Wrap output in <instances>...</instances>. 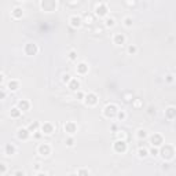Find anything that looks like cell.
<instances>
[{
  "label": "cell",
  "instance_id": "6da1fadb",
  "mask_svg": "<svg viewBox=\"0 0 176 176\" xmlns=\"http://www.w3.org/2000/svg\"><path fill=\"white\" fill-rule=\"evenodd\" d=\"M176 154V150L174 144H168V143H164L163 146L160 147V155L164 161H171L172 158L175 157Z\"/></svg>",
  "mask_w": 176,
  "mask_h": 176
},
{
  "label": "cell",
  "instance_id": "7a4b0ae2",
  "mask_svg": "<svg viewBox=\"0 0 176 176\" xmlns=\"http://www.w3.org/2000/svg\"><path fill=\"white\" fill-rule=\"evenodd\" d=\"M117 113H118V107L116 106L114 103H110V105H106V106L103 107V116L106 118H114L117 117Z\"/></svg>",
  "mask_w": 176,
  "mask_h": 176
},
{
  "label": "cell",
  "instance_id": "3957f363",
  "mask_svg": "<svg viewBox=\"0 0 176 176\" xmlns=\"http://www.w3.org/2000/svg\"><path fill=\"white\" fill-rule=\"evenodd\" d=\"M107 13H109V7H107L106 3L101 2L95 6V15L99 17V18H105L107 17Z\"/></svg>",
  "mask_w": 176,
  "mask_h": 176
},
{
  "label": "cell",
  "instance_id": "277c9868",
  "mask_svg": "<svg viewBox=\"0 0 176 176\" xmlns=\"http://www.w3.org/2000/svg\"><path fill=\"white\" fill-rule=\"evenodd\" d=\"M113 150H114L117 154H124V153L128 150V144H127L125 140H121V139H117V140L113 143Z\"/></svg>",
  "mask_w": 176,
  "mask_h": 176
},
{
  "label": "cell",
  "instance_id": "5b68a950",
  "mask_svg": "<svg viewBox=\"0 0 176 176\" xmlns=\"http://www.w3.org/2000/svg\"><path fill=\"white\" fill-rule=\"evenodd\" d=\"M150 143H151L153 147L160 149V147L164 144V136L161 135V133H153V135L150 136Z\"/></svg>",
  "mask_w": 176,
  "mask_h": 176
},
{
  "label": "cell",
  "instance_id": "8992f818",
  "mask_svg": "<svg viewBox=\"0 0 176 176\" xmlns=\"http://www.w3.org/2000/svg\"><path fill=\"white\" fill-rule=\"evenodd\" d=\"M24 51L28 56H33V55H37L39 52V47L36 43H26L24 47Z\"/></svg>",
  "mask_w": 176,
  "mask_h": 176
},
{
  "label": "cell",
  "instance_id": "52a82bcc",
  "mask_svg": "<svg viewBox=\"0 0 176 176\" xmlns=\"http://www.w3.org/2000/svg\"><path fill=\"white\" fill-rule=\"evenodd\" d=\"M98 101H99V98L95 92H88L86 95V99H84V103H86L87 106L92 107V106H96V105H98Z\"/></svg>",
  "mask_w": 176,
  "mask_h": 176
},
{
  "label": "cell",
  "instance_id": "ba28073f",
  "mask_svg": "<svg viewBox=\"0 0 176 176\" xmlns=\"http://www.w3.org/2000/svg\"><path fill=\"white\" fill-rule=\"evenodd\" d=\"M63 129H65V132L66 133H69V135L73 136L76 132L78 131V127H77V124H76L75 121H66L65 125H63Z\"/></svg>",
  "mask_w": 176,
  "mask_h": 176
},
{
  "label": "cell",
  "instance_id": "9c48e42d",
  "mask_svg": "<svg viewBox=\"0 0 176 176\" xmlns=\"http://www.w3.org/2000/svg\"><path fill=\"white\" fill-rule=\"evenodd\" d=\"M37 153L41 157H48V155L51 154V146L48 143H41L40 146L37 147Z\"/></svg>",
  "mask_w": 176,
  "mask_h": 176
},
{
  "label": "cell",
  "instance_id": "30bf717a",
  "mask_svg": "<svg viewBox=\"0 0 176 176\" xmlns=\"http://www.w3.org/2000/svg\"><path fill=\"white\" fill-rule=\"evenodd\" d=\"M54 131H55V127L51 123H44V124H41V127H40V132L43 133V135H52Z\"/></svg>",
  "mask_w": 176,
  "mask_h": 176
},
{
  "label": "cell",
  "instance_id": "8fae6325",
  "mask_svg": "<svg viewBox=\"0 0 176 176\" xmlns=\"http://www.w3.org/2000/svg\"><path fill=\"white\" fill-rule=\"evenodd\" d=\"M88 70H90V66H88L86 62H78L77 66H76V72L80 76H86L88 73Z\"/></svg>",
  "mask_w": 176,
  "mask_h": 176
},
{
  "label": "cell",
  "instance_id": "7c38bea8",
  "mask_svg": "<svg viewBox=\"0 0 176 176\" xmlns=\"http://www.w3.org/2000/svg\"><path fill=\"white\" fill-rule=\"evenodd\" d=\"M69 24L72 28H75V29H78V28L83 25V19L80 18L78 15H72L69 19Z\"/></svg>",
  "mask_w": 176,
  "mask_h": 176
},
{
  "label": "cell",
  "instance_id": "4fadbf2b",
  "mask_svg": "<svg viewBox=\"0 0 176 176\" xmlns=\"http://www.w3.org/2000/svg\"><path fill=\"white\" fill-rule=\"evenodd\" d=\"M30 132L28 128H19L18 132H17V136H18L19 140H28V139L30 138Z\"/></svg>",
  "mask_w": 176,
  "mask_h": 176
},
{
  "label": "cell",
  "instance_id": "5bb4252c",
  "mask_svg": "<svg viewBox=\"0 0 176 176\" xmlns=\"http://www.w3.org/2000/svg\"><path fill=\"white\" fill-rule=\"evenodd\" d=\"M127 41V37L123 35V33H116L114 36H113V43L116 45H124Z\"/></svg>",
  "mask_w": 176,
  "mask_h": 176
},
{
  "label": "cell",
  "instance_id": "9a60e30c",
  "mask_svg": "<svg viewBox=\"0 0 176 176\" xmlns=\"http://www.w3.org/2000/svg\"><path fill=\"white\" fill-rule=\"evenodd\" d=\"M17 107H18L21 112H28V110L30 109V102L28 101V99H21V101H18V103H17Z\"/></svg>",
  "mask_w": 176,
  "mask_h": 176
},
{
  "label": "cell",
  "instance_id": "2e32d148",
  "mask_svg": "<svg viewBox=\"0 0 176 176\" xmlns=\"http://www.w3.org/2000/svg\"><path fill=\"white\" fill-rule=\"evenodd\" d=\"M67 87H69V90L73 91V92H78V91H80L81 84H80V81H78L77 78H72V81L67 84Z\"/></svg>",
  "mask_w": 176,
  "mask_h": 176
},
{
  "label": "cell",
  "instance_id": "e0dca14e",
  "mask_svg": "<svg viewBox=\"0 0 176 176\" xmlns=\"http://www.w3.org/2000/svg\"><path fill=\"white\" fill-rule=\"evenodd\" d=\"M165 117L168 118V120H174L176 118V107L174 106H169L165 109Z\"/></svg>",
  "mask_w": 176,
  "mask_h": 176
},
{
  "label": "cell",
  "instance_id": "ac0fdd59",
  "mask_svg": "<svg viewBox=\"0 0 176 176\" xmlns=\"http://www.w3.org/2000/svg\"><path fill=\"white\" fill-rule=\"evenodd\" d=\"M4 153H6V155H14L17 153V147L13 143H7L4 146Z\"/></svg>",
  "mask_w": 176,
  "mask_h": 176
},
{
  "label": "cell",
  "instance_id": "d6986e66",
  "mask_svg": "<svg viewBox=\"0 0 176 176\" xmlns=\"http://www.w3.org/2000/svg\"><path fill=\"white\" fill-rule=\"evenodd\" d=\"M11 17H13L14 19H21L22 17H24V10H22L21 7H15L11 11Z\"/></svg>",
  "mask_w": 176,
  "mask_h": 176
},
{
  "label": "cell",
  "instance_id": "ffe728a7",
  "mask_svg": "<svg viewBox=\"0 0 176 176\" xmlns=\"http://www.w3.org/2000/svg\"><path fill=\"white\" fill-rule=\"evenodd\" d=\"M7 88L11 91V92H14V91H17L19 88V81L18 80H10L7 84Z\"/></svg>",
  "mask_w": 176,
  "mask_h": 176
},
{
  "label": "cell",
  "instance_id": "44dd1931",
  "mask_svg": "<svg viewBox=\"0 0 176 176\" xmlns=\"http://www.w3.org/2000/svg\"><path fill=\"white\" fill-rule=\"evenodd\" d=\"M105 26L106 28H114L116 26V19L113 17H106L105 19Z\"/></svg>",
  "mask_w": 176,
  "mask_h": 176
},
{
  "label": "cell",
  "instance_id": "7402d4cb",
  "mask_svg": "<svg viewBox=\"0 0 176 176\" xmlns=\"http://www.w3.org/2000/svg\"><path fill=\"white\" fill-rule=\"evenodd\" d=\"M21 114H22V112L18 109V107H13V109L10 110L11 118H19V117H21Z\"/></svg>",
  "mask_w": 176,
  "mask_h": 176
},
{
  "label": "cell",
  "instance_id": "603a6c76",
  "mask_svg": "<svg viewBox=\"0 0 176 176\" xmlns=\"http://www.w3.org/2000/svg\"><path fill=\"white\" fill-rule=\"evenodd\" d=\"M40 127H41V124L39 123V121H33V123L28 127V129H29L30 132H37V129L40 128Z\"/></svg>",
  "mask_w": 176,
  "mask_h": 176
},
{
  "label": "cell",
  "instance_id": "cb8c5ba5",
  "mask_svg": "<svg viewBox=\"0 0 176 176\" xmlns=\"http://www.w3.org/2000/svg\"><path fill=\"white\" fill-rule=\"evenodd\" d=\"M149 155V150L144 149V147H139L138 149V157L139 158H146Z\"/></svg>",
  "mask_w": 176,
  "mask_h": 176
},
{
  "label": "cell",
  "instance_id": "d4e9b609",
  "mask_svg": "<svg viewBox=\"0 0 176 176\" xmlns=\"http://www.w3.org/2000/svg\"><path fill=\"white\" fill-rule=\"evenodd\" d=\"M136 136H138L139 139H146L147 136H149V133H147L146 129H138V132H136Z\"/></svg>",
  "mask_w": 176,
  "mask_h": 176
},
{
  "label": "cell",
  "instance_id": "484cf974",
  "mask_svg": "<svg viewBox=\"0 0 176 176\" xmlns=\"http://www.w3.org/2000/svg\"><path fill=\"white\" fill-rule=\"evenodd\" d=\"M127 52H128L129 55H135V54L138 52V47H136L135 44H129L128 48H127Z\"/></svg>",
  "mask_w": 176,
  "mask_h": 176
},
{
  "label": "cell",
  "instance_id": "4316f807",
  "mask_svg": "<svg viewBox=\"0 0 176 176\" xmlns=\"http://www.w3.org/2000/svg\"><path fill=\"white\" fill-rule=\"evenodd\" d=\"M123 22H124V26L125 28H132V25H133V21L131 17H125V18L123 19Z\"/></svg>",
  "mask_w": 176,
  "mask_h": 176
},
{
  "label": "cell",
  "instance_id": "83f0119b",
  "mask_svg": "<svg viewBox=\"0 0 176 176\" xmlns=\"http://www.w3.org/2000/svg\"><path fill=\"white\" fill-rule=\"evenodd\" d=\"M67 58H69V61H77V51H75V50L69 51Z\"/></svg>",
  "mask_w": 176,
  "mask_h": 176
},
{
  "label": "cell",
  "instance_id": "f1b7e54d",
  "mask_svg": "<svg viewBox=\"0 0 176 176\" xmlns=\"http://www.w3.org/2000/svg\"><path fill=\"white\" fill-rule=\"evenodd\" d=\"M77 176H90V171L87 168H80L77 171Z\"/></svg>",
  "mask_w": 176,
  "mask_h": 176
},
{
  "label": "cell",
  "instance_id": "f546056e",
  "mask_svg": "<svg viewBox=\"0 0 176 176\" xmlns=\"http://www.w3.org/2000/svg\"><path fill=\"white\" fill-rule=\"evenodd\" d=\"M117 118L120 121H124L127 118V113L124 112V110H118V113H117Z\"/></svg>",
  "mask_w": 176,
  "mask_h": 176
},
{
  "label": "cell",
  "instance_id": "4dcf8cb0",
  "mask_svg": "<svg viewBox=\"0 0 176 176\" xmlns=\"http://www.w3.org/2000/svg\"><path fill=\"white\" fill-rule=\"evenodd\" d=\"M149 154L153 155V157H157V155L160 154V149H157V147H151V149L149 150Z\"/></svg>",
  "mask_w": 176,
  "mask_h": 176
},
{
  "label": "cell",
  "instance_id": "1f68e13d",
  "mask_svg": "<svg viewBox=\"0 0 176 176\" xmlns=\"http://www.w3.org/2000/svg\"><path fill=\"white\" fill-rule=\"evenodd\" d=\"M65 144H66L67 147H73V146H75V138H73V136L67 138L66 140H65Z\"/></svg>",
  "mask_w": 176,
  "mask_h": 176
},
{
  "label": "cell",
  "instance_id": "d6a6232c",
  "mask_svg": "<svg viewBox=\"0 0 176 176\" xmlns=\"http://www.w3.org/2000/svg\"><path fill=\"white\" fill-rule=\"evenodd\" d=\"M70 81H72V76H70V75H67V73H66V75L62 76V83H63V84H69Z\"/></svg>",
  "mask_w": 176,
  "mask_h": 176
},
{
  "label": "cell",
  "instance_id": "836d02e7",
  "mask_svg": "<svg viewBox=\"0 0 176 176\" xmlns=\"http://www.w3.org/2000/svg\"><path fill=\"white\" fill-rule=\"evenodd\" d=\"M174 80H175L174 75H166V76H165V81H166V83L171 84V83H174Z\"/></svg>",
  "mask_w": 176,
  "mask_h": 176
},
{
  "label": "cell",
  "instance_id": "e575fe53",
  "mask_svg": "<svg viewBox=\"0 0 176 176\" xmlns=\"http://www.w3.org/2000/svg\"><path fill=\"white\" fill-rule=\"evenodd\" d=\"M76 96H77V99L78 101H84L86 99V95H84L81 91H78V92H76Z\"/></svg>",
  "mask_w": 176,
  "mask_h": 176
},
{
  "label": "cell",
  "instance_id": "d590c367",
  "mask_svg": "<svg viewBox=\"0 0 176 176\" xmlns=\"http://www.w3.org/2000/svg\"><path fill=\"white\" fill-rule=\"evenodd\" d=\"M117 139L125 140V133H124V131H120V133H117Z\"/></svg>",
  "mask_w": 176,
  "mask_h": 176
},
{
  "label": "cell",
  "instance_id": "8d00e7d4",
  "mask_svg": "<svg viewBox=\"0 0 176 176\" xmlns=\"http://www.w3.org/2000/svg\"><path fill=\"white\" fill-rule=\"evenodd\" d=\"M0 168H2V175H6V172H7V166H6V164H0Z\"/></svg>",
  "mask_w": 176,
  "mask_h": 176
},
{
  "label": "cell",
  "instance_id": "74e56055",
  "mask_svg": "<svg viewBox=\"0 0 176 176\" xmlns=\"http://www.w3.org/2000/svg\"><path fill=\"white\" fill-rule=\"evenodd\" d=\"M0 98H2V99H6V88H4V87L2 88V94H0Z\"/></svg>",
  "mask_w": 176,
  "mask_h": 176
},
{
  "label": "cell",
  "instance_id": "f35d334b",
  "mask_svg": "<svg viewBox=\"0 0 176 176\" xmlns=\"http://www.w3.org/2000/svg\"><path fill=\"white\" fill-rule=\"evenodd\" d=\"M140 105H142V102L139 101V99H136V101L133 102V106H135V107H139V106H140Z\"/></svg>",
  "mask_w": 176,
  "mask_h": 176
},
{
  "label": "cell",
  "instance_id": "ab89813d",
  "mask_svg": "<svg viewBox=\"0 0 176 176\" xmlns=\"http://www.w3.org/2000/svg\"><path fill=\"white\" fill-rule=\"evenodd\" d=\"M35 171L41 172V165H40V164H36V165H35Z\"/></svg>",
  "mask_w": 176,
  "mask_h": 176
},
{
  "label": "cell",
  "instance_id": "60d3db41",
  "mask_svg": "<svg viewBox=\"0 0 176 176\" xmlns=\"http://www.w3.org/2000/svg\"><path fill=\"white\" fill-rule=\"evenodd\" d=\"M14 176H25V174H24V171H17L14 174Z\"/></svg>",
  "mask_w": 176,
  "mask_h": 176
},
{
  "label": "cell",
  "instance_id": "b9f144b4",
  "mask_svg": "<svg viewBox=\"0 0 176 176\" xmlns=\"http://www.w3.org/2000/svg\"><path fill=\"white\" fill-rule=\"evenodd\" d=\"M86 22H87V24H91V22H92V17H87Z\"/></svg>",
  "mask_w": 176,
  "mask_h": 176
},
{
  "label": "cell",
  "instance_id": "7bdbcfd3",
  "mask_svg": "<svg viewBox=\"0 0 176 176\" xmlns=\"http://www.w3.org/2000/svg\"><path fill=\"white\" fill-rule=\"evenodd\" d=\"M36 176H48V175L45 174V172H37V175Z\"/></svg>",
  "mask_w": 176,
  "mask_h": 176
},
{
  "label": "cell",
  "instance_id": "ee69618b",
  "mask_svg": "<svg viewBox=\"0 0 176 176\" xmlns=\"http://www.w3.org/2000/svg\"><path fill=\"white\" fill-rule=\"evenodd\" d=\"M67 176H77V174H69Z\"/></svg>",
  "mask_w": 176,
  "mask_h": 176
}]
</instances>
